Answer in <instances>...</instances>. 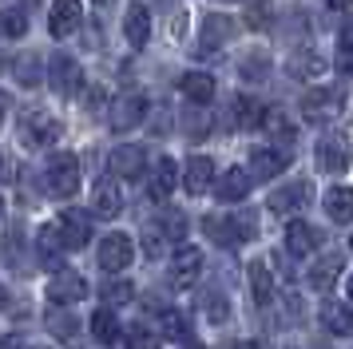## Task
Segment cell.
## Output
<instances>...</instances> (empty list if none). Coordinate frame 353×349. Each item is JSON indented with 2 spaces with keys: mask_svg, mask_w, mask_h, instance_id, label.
I'll return each mask as SVG.
<instances>
[{
  "mask_svg": "<svg viewBox=\"0 0 353 349\" xmlns=\"http://www.w3.org/2000/svg\"><path fill=\"white\" fill-rule=\"evenodd\" d=\"M321 326L337 337H353V306L345 301H325L321 306Z\"/></svg>",
  "mask_w": 353,
  "mask_h": 349,
  "instance_id": "ffe728a7",
  "label": "cell"
},
{
  "mask_svg": "<svg viewBox=\"0 0 353 349\" xmlns=\"http://www.w3.org/2000/svg\"><path fill=\"white\" fill-rule=\"evenodd\" d=\"M48 330L56 333V337H72V333H76V317L52 310V314H48Z\"/></svg>",
  "mask_w": 353,
  "mask_h": 349,
  "instance_id": "74e56055",
  "label": "cell"
},
{
  "mask_svg": "<svg viewBox=\"0 0 353 349\" xmlns=\"http://www.w3.org/2000/svg\"><path fill=\"white\" fill-rule=\"evenodd\" d=\"M325 4H330V8H350L353 0H325Z\"/></svg>",
  "mask_w": 353,
  "mask_h": 349,
  "instance_id": "f6af8a7d",
  "label": "cell"
},
{
  "mask_svg": "<svg viewBox=\"0 0 353 349\" xmlns=\"http://www.w3.org/2000/svg\"><path fill=\"white\" fill-rule=\"evenodd\" d=\"M286 250L294 254V258H305V254H314V250H318V230H314L310 222L294 219V222L286 226Z\"/></svg>",
  "mask_w": 353,
  "mask_h": 349,
  "instance_id": "e0dca14e",
  "label": "cell"
},
{
  "mask_svg": "<svg viewBox=\"0 0 353 349\" xmlns=\"http://www.w3.org/2000/svg\"><path fill=\"white\" fill-rule=\"evenodd\" d=\"M131 258H135V246H131L128 235H108L99 242V266L108 270V274H119V270L131 266Z\"/></svg>",
  "mask_w": 353,
  "mask_h": 349,
  "instance_id": "52a82bcc",
  "label": "cell"
},
{
  "mask_svg": "<svg viewBox=\"0 0 353 349\" xmlns=\"http://www.w3.org/2000/svg\"><path fill=\"white\" fill-rule=\"evenodd\" d=\"M0 215H4V203H0Z\"/></svg>",
  "mask_w": 353,
  "mask_h": 349,
  "instance_id": "f907efd6",
  "label": "cell"
},
{
  "mask_svg": "<svg viewBox=\"0 0 353 349\" xmlns=\"http://www.w3.org/2000/svg\"><path fill=\"white\" fill-rule=\"evenodd\" d=\"M242 76H246V79H250V76L262 79V76H266V60H262V56H258V60H254V56H246V60H242Z\"/></svg>",
  "mask_w": 353,
  "mask_h": 349,
  "instance_id": "60d3db41",
  "label": "cell"
},
{
  "mask_svg": "<svg viewBox=\"0 0 353 349\" xmlns=\"http://www.w3.org/2000/svg\"><path fill=\"white\" fill-rule=\"evenodd\" d=\"M350 246H353V235H350Z\"/></svg>",
  "mask_w": 353,
  "mask_h": 349,
  "instance_id": "f5cc1de1",
  "label": "cell"
},
{
  "mask_svg": "<svg viewBox=\"0 0 353 349\" xmlns=\"http://www.w3.org/2000/svg\"><path fill=\"white\" fill-rule=\"evenodd\" d=\"M286 163L290 159L282 155V151H270V147H258V151H250V179L254 183H266V179H274V174H282L286 171Z\"/></svg>",
  "mask_w": 353,
  "mask_h": 349,
  "instance_id": "7c38bea8",
  "label": "cell"
},
{
  "mask_svg": "<svg viewBox=\"0 0 353 349\" xmlns=\"http://www.w3.org/2000/svg\"><path fill=\"white\" fill-rule=\"evenodd\" d=\"M20 139L28 147H52L60 139V119L48 111H24L20 115Z\"/></svg>",
  "mask_w": 353,
  "mask_h": 349,
  "instance_id": "3957f363",
  "label": "cell"
},
{
  "mask_svg": "<svg viewBox=\"0 0 353 349\" xmlns=\"http://www.w3.org/2000/svg\"><path fill=\"white\" fill-rule=\"evenodd\" d=\"M159 330H163V337H171V341H183V337H187V330H191V317L179 314V310H163Z\"/></svg>",
  "mask_w": 353,
  "mask_h": 349,
  "instance_id": "4dcf8cb0",
  "label": "cell"
},
{
  "mask_svg": "<svg viewBox=\"0 0 353 349\" xmlns=\"http://www.w3.org/2000/svg\"><path fill=\"white\" fill-rule=\"evenodd\" d=\"M314 159H318V171H325V174L350 171V143L337 139V135H330V139H321V143H318Z\"/></svg>",
  "mask_w": 353,
  "mask_h": 349,
  "instance_id": "30bf717a",
  "label": "cell"
},
{
  "mask_svg": "<svg viewBox=\"0 0 353 349\" xmlns=\"http://www.w3.org/2000/svg\"><path fill=\"white\" fill-rule=\"evenodd\" d=\"M337 44H341V52H353V16L341 24V32H337Z\"/></svg>",
  "mask_w": 353,
  "mask_h": 349,
  "instance_id": "b9f144b4",
  "label": "cell"
},
{
  "mask_svg": "<svg viewBox=\"0 0 353 349\" xmlns=\"http://www.w3.org/2000/svg\"><path fill=\"white\" fill-rule=\"evenodd\" d=\"M305 203H310V187H305V183H290V187H282V190L270 195L274 215H294V210H302Z\"/></svg>",
  "mask_w": 353,
  "mask_h": 349,
  "instance_id": "44dd1931",
  "label": "cell"
},
{
  "mask_svg": "<svg viewBox=\"0 0 353 349\" xmlns=\"http://www.w3.org/2000/svg\"><path fill=\"white\" fill-rule=\"evenodd\" d=\"M147 115V99L139 92H123L112 99V108H108V119H112V131H131V127H139Z\"/></svg>",
  "mask_w": 353,
  "mask_h": 349,
  "instance_id": "277c9868",
  "label": "cell"
},
{
  "mask_svg": "<svg viewBox=\"0 0 353 349\" xmlns=\"http://www.w3.org/2000/svg\"><path fill=\"white\" fill-rule=\"evenodd\" d=\"M0 123H4V99H0Z\"/></svg>",
  "mask_w": 353,
  "mask_h": 349,
  "instance_id": "c3c4849f",
  "label": "cell"
},
{
  "mask_svg": "<svg viewBox=\"0 0 353 349\" xmlns=\"http://www.w3.org/2000/svg\"><path fill=\"white\" fill-rule=\"evenodd\" d=\"M321 68H325V60H321L318 52H298V56H294V72H298V76H314Z\"/></svg>",
  "mask_w": 353,
  "mask_h": 349,
  "instance_id": "8d00e7d4",
  "label": "cell"
},
{
  "mask_svg": "<svg viewBox=\"0 0 353 349\" xmlns=\"http://www.w3.org/2000/svg\"><path fill=\"white\" fill-rule=\"evenodd\" d=\"M210 183H214V163H210L207 155H194L191 163H187V171H183V187H187V195H207Z\"/></svg>",
  "mask_w": 353,
  "mask_h": 349,
  "instance_id": "2e32d148",
  "label": "cell"
},
{
  "mask_svg": "<svg viewBox=\"0 0 353 349\" xmlns=\"http://www.w3.org/2000/svg\"><path fill=\"white\" fill-rule=\"evenodd\" d=\"M64 238H60V226L48 222V226H40L36 230V254H40V262L44 266H60V254H64Z\"/></svg>",
  "mask_w": 353,
  "mask_h": 349,
  "instance_id": "ac0fdd59",
  "label": "cell"
},
{
  "mask_svg": "<svg viewBox=\"0 0 353 349\" xmlns=\"http://www.w3.org/2000/svg\"><path fill=\"white\" fill-rule=\"evenodd\" d=\"M163 235H167V242H179V238L187 235V219L179 215V210H167L163 215V226H159Z\"/></svg>",
  "mask_w": 353,
  "mask_h": 349,
  "instance_id": "d590c367",
  "label": "cell"
},
{
  "mask_svg": "<svg viewBox=\"0 0 353 349\" xmlns=\"http://www.w3.org/2000/svg\"><path fill=\"white\" fill-rule=\"evenodd\" d=\"M262 119H266V111L254 103V95H239V99H234V127L254 131V127H262Z\"/></svg>",
  "mask_w": 353,
  "mask_h": 349,
  "instance_id": "484cf974",
  "label": "cell"
},
{
  "mask_svg": "<svg viewBox=\"0 0 353 349\" xmlns=\"http://www.w3.org/2000/svg\"><path fill=\"white\" fill-rule=\"evenodd\" d=\"M191 349H203V346H191Z\"/></svg>",
  "mask_w": 353,
  "mask_h": 349,
  "instance_id": "816d5d0a",
  "label": "cell"
},
{
  "mask_svg": "<svg viewBox=\"0 0 353 349\" xmlns=\"http://www.w3.org/2000/svg\"><path fill=\"white\" fill-rule=\"evenodd\" d=\"M337 274H341V254H325L318 266L310 270V282H314V290H321V294H325V290L337 282Z\"/></svg>",
  "mask_w": 353,
  "mask_h": 349,
  "instance_id": "4316f807",
  "label": "cell"
},
{
  "mask_svg": "<svg viewBox=\"0 0 353 349\" xmlns=\"http://www.w3.org/2000/svg\"><path fill=\"white\" fill-rule=\"evenodd\" d=\"M24 32H28V16H24V8H4V12H0V36L20 40Z\"/></svg>",
  "mask_w": 353,
  "mask_h": 349,
  "instance_id": "1f68e13d",
  "label": "cell"
},
{
  "mask_svg": "<svg viewBox=\"0 0 353 349\" xmlns=\"http://www.w3.org/2000/svg\"><path fill=\"white\" fill-rule=\"evenodd\" d=\"M350 298H353V274H350Z\"/></svg>",
  "mask_w": 353,
  "mask_h": 349,
  "instance_id": "681fc988",
  "label": "cell"
},
{
  "mask_svg": "<svg viewBox=\"0 0 353 349\" xmlns=\"http://www.w3.org/2000/svg\"><path fill=\"white\" fill-rule=\"evenodd\" d=\"M56 226H60V238H64L68 250H80V246H88V238H92V215L88 210H64L56 219Z\"/></svg>",
  "mask_w": 353,
  "mask_h": 349,
  "instance_id": "ba28073f",
  "label": "cell"
},
{
  "mask_svg": "<svg viewBox=\"0 0 353 349\" xmlns=\"http://www.w3.org/2000/svg\"><path fill=\"white\" fill-rule=\"evenodd\" d=\"M341 111H345V95L337 88H314L302 95V115L310 123H334Z\"/></svg>",
  "mask_w": 353,
  "mask_h": 349,
  "instance_id": "7a4b0ae2",
  "label": "cell"
},
{
  "mask_svg": "<svg viewBox=\"0 0 353 349\" xmlns=\"http://www.w3.org/2000/svg\"><path fill=\"white\" fill-rule=\"evenodd\" d=\"M17 79L24 88H32L36 79H40V68H36V56H20L17 60Z\"/></svg>",
  "mask_w": 353,
  "mask_h": 349,
  "instance_id": "f35d334b",
  "label": "cell"
},
{
  "mask_svg": "<svg viewBox=\"0 0 353 349\" xmlns=\"http://www.w3.org/2000/svg\"><path fill=\"white\" fill-rule=\"evenodd\" d=\"M0 179H12V163H8V155H0Z\"/></svg>",
  "mask_w": 353,
  "mask_h": 349,
  "instance_id": "ee69618b",
  "label": "cell"
},
{
  "mask_svg": "<svg viewBox=\"0 0 353 349\" xmlns=\"http://www.w3.org/2000/svg\"><path fill=\"white\" fill-rule=\"evenodd\" d=\"M92 210H96V219H115L119 210H123V195L115 187L112 179H99L96 190H92Z\"/></svg>",
  "mask_w": 353,
  "mask_h": 349,
  "instance_id": "9a60e30c",
  "label": "cell"
},
{
  "mask_svg": "<svg viewBox=\"0 0 353 349\" xmlns=\"http://www.w3.org/2000/svg\"><path fill=\"white\" fill-rule=\"evenodd\" d=\"M128 349H159V333L147 326H128Z\"/></svg>",
  "mask_w": 353,
  "mask_h": 349,
  "instance_id": "836d02e7",
  "label": "cell"
},
{
  "mask_svg": "<svg viewBox=\"0 0 353 349\" xmlns=\"http://www.w3.org/2000/svg\"><path fill=\"white\" fill-rule=\"evenodd\" d=\"M4 301H8V294H4V286H0V306H4Z\"/></svg>",
  "mask_w": 353,
  "mask_h": 349,
  "instance_id": "7dc6e473",
  "label": "cell"
},
{
  "mask_svg": "<svg viewBox=\"0 0 353 349\" xmlns=\"http://www.w3.org/2000/svg\"><path fill=\"white\" fill-rule=\"evenodd\" d=\"M325 215L334 222H353V190L350 187H330L325 190Z\"/></svg>",
  "mask_w": 353,
  "mask_h": 349,
  "instance_id": "d4e9b609",
  "label": "cell"
},
{
  "mask_svg": "<svg viewBox=\"0 0 353 349\" xmlns=\"http://www.w3.org/2000/svg\"><path fill=\"white\" fill-rule=\"evenodd\" d=\"M48 83H52V92L56 95H76L80 92V83H83V72H80V63L72 60V56H52L48 60Z\"/></svg>",
  "mask_w": 353,
  "mask_h": 349,
  "instance_id": "5b68a950",
  "label": "cell"
},
{
  "mask_svg": "<svg viewBox=\"0 0 353 349\" xmlns=\"http://www.w3.org/2000/svg\"><path fill=\"white\" fill-rule=\"evenodd\" d=\"M48 298L56 306H72V301L88 298V282H83L76 270H56L48 278Z\"/></svg>",
  "mask_w": 353,
  "mask_h": 349,
  "instance_id": "8992f818",
  "label": "cell"
},
{
  "mask_svg": "<svg viewBox=\"0 0 353 349\" xmlns=\"http://www.w3.org/2000/svg\"><path fill=\"white\" fill-rule=\"evenodd\" d=\"M44 183H48V190L56 199H72L80 190V159L72 155V151L52 155L48 167H44Z\"/></svg>",
  "mask_w": 353,
  "mask_h": 349,
  "instance_id": "6da1fadb",
  "label": "cell"
},
{
  "mask_svg": "<svg viewBox=\"0 0 353 349\" xmlns=\"http://www.w3.org/2000/svg\"><path fill=\"white\" fill-rule=\"evenodd\" d=\"M0 349H32L20 333H8V337H0Z\"/></svg>",
  "mask_w": 353,
  "mask_h": 349,
  "instance_id": "7bdbcfd3",
  "label": "cell"
},
{
  "mask_svg": "<svg viewBox=\"0 0 353 349\" xmlns=\"http://www.w3.org/2000/svg\"><path fill=\"white\" fill-rule=\"evenodd\" d=\"M234 36V24L226 16H207L203 20V44H226Z\"/></svg>",
  "mask_w": 353,
  "mask_h": 349,
  "instance_id": "f546056e",
  "label": "cell"
},
{
  "mask_svg": "<svg viewBox=\"0 0 353 349\" xmlns=\"http://www.w3.org/2000/svg\"><path fill=\"white\" fill-rule=\"evenodd\" d=\"M123 36H128L131 48H147L151 40V16H147L143 4H131L128 16H123Z\"/></svg>",
  "mask_w": 353,
  "mask_h": 349,
  "instance_id": "d6986e66",
  "label": "cell"
},
{
  "mask_svg": "<svg viewBox=\"0 0 353 349\" xmlns=\"http://www.w3.org/2000/svg\"><path fill=\"white\" fill-rule=\"evenodd\" d=\"M179 92L187 95L191 103H210L214 99V79L207 72H187V76L179 79Z\"/></svg>",
  "mask_w": 353,
  "mask_h": 349,
  "instance_id": "603a6c76",
  "label": "cell"
},
{
  "mask_svg": "<svg viewBox=\"0 0 353 349\" xmlns=\"http://www.w3.org/2000/svg\"><path fill=\"white\" fill-rule=\"evenodd\" d=\"M246 190H250V171H242V167H226V171L219 174V183H214L219 203H242Z\"/></svg>",
  "mask_w": 353,
  "mask_h": 349,
  "instance_id": "4fadbf2b",
  "label": "cell"
},
{
  "mask_svg": "<svg viewBox=\"0 0 353 349\" xmlns=\"http://www.w3.org/2000/svg\"><path fill=\"white\" fill-rule=\"evenodd\" d=\"M80 20H83L80 0H56L52 12H48V32L56 36V40H64V36H72V32H80Z\"/></svg>",
  "mask_w": 353,
  "mask_h": 349,
  "instance_id": "9c48e42d",
  "label": "cell"
},
{
  "mask_svg": "<svg viewBox=\"0 0 353 349\" xmlns=\"http://www.w3.org/2000/svg\"><path fill=\"white\" fill-rule=\"evenodd\" d=\"M147 254H151V258H159V250L163 246H167V235H163V230H155V226H151V230H147Z\"/></svg>",
  "mask_w": 353,
  "mask_h": 349,
  "instance_id": "ab89813d",
  "label": "cell"
},
{
  "mask_svg": "<svg viewBox=\"0 0 353 349\" xmlns=\"http://www.w3.org/2000/svg\"><path fill=\"white\" fill-rule=\"evenodd\" d=\"M143 147H135V143H128V147H115L112 159H108V167H112L115 179H139L143 174Z\"/></svg>",
  "mask_w": 353,
  "mask_h": 349,
  "instance_id": "8fae6325",
  "label": "cell"
},
{
  "mask_svg": "<svg viewBox=\"0 0 353 349\" xmlns=\"http://www.w3.org/2000/svg\"><path fill=\"white\" fill-rule=\"evenodd\" d=\"M175 159H167L163 155L159 163H155V171H151V183H147V195H151V199H167V195H171V190H175Z\"/></svg>",
  "mask_w": 353,
  "mask_h": 349,
  "instance_id": "7402d4cb",
  "label": "cell"
},
{
  "mask_svg": "<svg viewBox=\"0 0 353 349\" xmlns=\"http://www.w3.org/2000/svg\"><path fill=\"white\" fill-rule=\"evenodd\" d=\"M199 274H203V250H194V246H179L175 262H171V282L175 286H191Z\"/></svg>",
  "mask_w": 353,
  "mask_h": 349,
  "instance_id": "5bb4252c",
  "label": "cell"
},
{
  "mask_svg": "<svg viewBox=\"0 0 353 349\" xmlns=\"http://www.w3.org/2000/svg\"><path fill=\"white\" fill-rule=\"evenodd\" d=\"M203 230H207L210 242H219V246H234V242H242L239 222L226 219V215H207V219H203Z\"/></svg>",
  "mask_w": 353,
  "mask_h": 349,
  "instance_id": "cb8c5ba5",
  "label": "cell"
},
{
  "mask_svg": "<svg viewBox=\"0 0 353 349\" xmlns=\"http://www.w3.org/2000/svg\"><path fill=\"white\" fill-rule=\"evenodd\" d=\"M250 298H254L258 306H266V301L274 298V278H270V266H266V262H254V266H250Z\"/></svg>",
  "mask_w": 353,
  "mask_h": 349,
  "instance_id": "83f0119b",
  "label": "cell"
},
{
  "mask_svg": "<svg viewBox=\"0 0 353 349\" xmlns=\"http://www.w3.org/2000/svg\"><path fill=\"white\" fill-rule=\"evenodd\" d=\"M230 349H258L254 341H239V346H230Z\"/></svg>",
  "mask_w": 353,
  "mask_h": 349,
  "instance_id": "bcb514c9",
  "label": "cell"
},
{
  "mask_svg": "<svg viewBox=\"0 0 353 349\" xmlns=\"http://www.w3.org/2000/svg\"><path fill=\"white\" fill-rule=\"evenodd\" d=\"M262 127H266V131H270V135H274L278 143H294V135H298V131L290 127V119L282 115V111H266V119H262Z\"/></svg>",
  "mask_w": 353,
  "mask_h": 349,
  "instance_id": "d6a6232c",
  "label": "cell"
},
{
  "mask_svg": "<svg viewBox=\"0 0 353 349\" xmlns=\"http://www.w3.org/2000/svg\"><path fill=\"white\" fill-rule=\"evenodd\" d=\"M119 330H123V326L115 321L112 310H96V314H92V337H96V341L112 346V341H119Z\"/></svg>",
  "mask_w": 353,
  "mask_h": 349,
  "instance_id": "f1b7e54d",
  "label": "cell"
},
{
  "mask_svg": "<svg viewBox=\"0 0 353 349\" xmlns=\"http://www.w3.org/2000/svg\"><path fill=\"white\" fill-rule=\"evenodd\" d=\"M103 298L112 301V306H123V301H131V298H135V286H131V282H123V278H115V282H108V286H103Z\"/></svg>",
  "mask_w": 353,
  "mask_h": 349,
  "instance_id": "e575fe53",
  "label": "cell"
}]
</instances>
